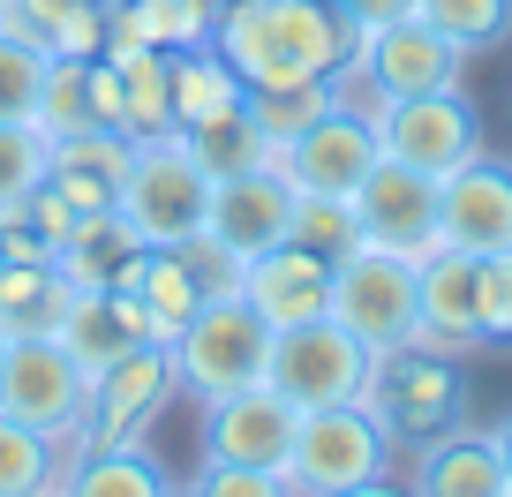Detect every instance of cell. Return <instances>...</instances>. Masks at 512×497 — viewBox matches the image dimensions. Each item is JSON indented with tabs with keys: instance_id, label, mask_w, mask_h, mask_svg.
<instances>
[{
	"instance_id": "6da1fadb",
	"label": "cell",
	"mask_w": 512,
	"mask_h": 497,
	"mask_svg": "<svg viewBox=\"0 0 512 497\" xmlns=\"http://www.w3.org/2000/svg\"><path fill=\"white\" fill-rule=\"evenodd\" d=\"M211 46L226 53L249 91H279V83H369V38L347 23L339 0H226L211 23Z\"/></svg>"
},
{
	"instance_id": "7a4b0ae2",
	"label": "cell",
	"mask_w": 512,
	"mask_h": 497,
	"mask_svg": "<svg viewBox=\"0 0 512 497\" xmlns=\"http://www.w3.org/2000/svg\"><path fill=\"white\" fill-rule=\"evenodd\" d=\"M204 204H211V174L196 166L189 136L166 129V136H136V159H128L121 181V219L136 226L144 249H181V241L204 234Z\"/></svg>"
},
{
	"instance_id": "3957f363",
	"label": "cell",
	"mask_w": 512,
	"mask_h": 497,
	"mask_svg": "<svg viewBox=\"0 0 512 497\" xmlns=\"http://www.w3.org/2000/svg\"><path fill=\"white\" fill-rule=\"evenodd\" d=\"M264 369H272V324L256 317L241 294H204L196 317L174 332V377L196 400L264 385Z\"/></svg>"
},
{
	"instance_id": "277c9868",
	"label": "cell",
	"mask_w": 512,
	"mask_h": 497,
	"mask_svg": "<svg viewBox=\"0 0 512 497\" xmlns=\"http://www.w3.org/2000/svg\"><path fill=\"white\" fill-rule=\"evenodd\" d=\"M415 294H422V264L392 257V249H347L332 264V294H324V317L347 324L354 339L377 354H400L415 347Z\"/></svg>"
},
{
	"instance_id": "5b68a950",
	"label": "cell",
	"mask_w": 512,
	"mask_h": 497,
	"mask_svg": "<svg viewBox=\"0 0 512 497\" xmlns=\"http://www.w3.org/2000/svg\"><path fill=\"white\" fill-rule=\"evenodd\" d=\"M384 475H392V430L362 400L354 407H309L302 415L294 452H287L294 497H339V490H362V482H384Z\"/></svg>"
},
{
	"instance_id": "8992f818",
	"label": "cell",
	"mask_w": 512,
	"mask_h": 497,
	"mask_svg": "<svg viewBox=\"0 0 512 497\" xmlns=\"http://www.w3.org/2000/svg\"><path fill=\"white\" fill-rule=\"evenodd\" d=\"M264 385L279 400L309 407H354L369 392V347L332 317H309V324H287L272 332V369H264Z\"/></svg>"
},
{
	"instance_id": "52a82bcc",
	"label": "cell",
	"mask_w": 512,
	"mask_h": 497,
	"mask_svg": "<svg viewBox=\"0 0 512 497\" xmlns=\"http://www.w3.org/2000/svg\"><path fill=\"white\" fill-rule=\"evenodd\" d=\"M181 392L174 377V347H128L121 362L91 369L83 385V422H76V445H144V430L166 415V400Z\"/></svg>"
},
{
	"instance_id": "ba28073f",
	"label": "cell",
	"mask_w": 512,
	"mask_h": 497,
	"mask_svg": "<svg viewBox=\"0 0 512 497\" xmlns=\"http://www.w3.org/2000/svg\"><path fill=\"white\" fill-rule=\"evenodd\" d=\"M362 407H369L392 437H445V430H460V422H467L460 362H445V354H430V347L377 354V362H369Z\"/></svg>"
},
{
	"instance_id": "9c48e42d",
	"label": "cell",
	"mask_w": 512,
	"mask_h": 497,
	"mask_svg": "<svg viewBox=\"0 0 512 497\" xmlns=\"http://www.w3.org/2000/svg\"><path fill=\"white\" fill-rule=\"evenodd\" d=\"M83 362L53 332H16L0 339V415L31 422L46 437H76L83 422Z\"/></svg>"
},
{
	"instance_id": "30bf717a",
	"label": "cell",
	"mask_w": 512,
	"mask_h": 497,
	"mask_svg": "<svg viewBox=\"0 0 512 497\" xmlns=\"http://www.w3.org/2000/svg\"><path fill=\"white\" fill-rule=\"evenodd\" d=\"M369 129H377L384 159L415 166V174L445 181L452 166H467L482 151V121L460 91H430V98H377L369 106Z\"/></svg>"
},
{
	"instance_id": "8fae6325",
	"label": "cell",
	"mask_w": 512,
	"mask_h": 497,
	"mask_svg": "<svg viewBox=\"0 0 512 497\" xmlns=\"http://www.w3.org/2000/svg\"><path fill=\"white\" fill-rule=\"evenodd\" d=\"M437 249H460V257L512 249V159L475 151L437 181Z\"/></svg>"
},
{
	"instance_id": "7c38bea8",
	"label": "cell",
	"mask_w": 512,
	"mask_h": 497,
	"mask_svg": "<svg viewBox=\"0 0 512 497\" xmlns=\"http://www.w3.org/2000/svg\"><path fill=\"white\" fill-rule=\"evenodd\" d=\"M294 430H302V407L279 400L272 385H241V392H219V400H204V460H226V467H272V475H287Z\"/></svg>"
},
{
	"instance_id": "4fadbf2b",
	"label": "cell",
	"mask_w": 512,
	"mask_h": 497,
	"mask_svg": "<svg viewBox=\"0 0 512 497\" xmlns=\"http://www.w3.org/2000/svg\"><path fill=\"white\" fill-rule=\"evenodd\" d=\"M354 219H362L369 249H392L407 264H430L437 257V181L415 174L400 159H377L369 181L354 189Z\"/></svg>"
},
{
	"instance_id": "5bb4252c",
	"label": "cell",
	"mask_w": 512,
	"mask_h": 497,
	"mask_svg": "<svg viewBox=\"0 0 512 497\" xmlns=\"http://www.w3.org/2000/svg\"><path fill=\"white\" fill-rule=\"evenodd\" d=\"M294 234V181L279 166H249L234 181H211V204H204V241L226 249L234 264L264 257Z\"/></svg>"
},
{
	"instance_id": "9a60e30c",
	"label": "cell",
	"mask_w": 512,
	"mask_h": 497,
	"mask_svg": "<svg viewBox=\"0 0 512 497\" xmlns=\"http://www.w3.org/2000/svg\"><path fill=\"white\" fill-rule=\"evenodd\" d=\"M377 159H384V151H377V129H369L362 113L339 98V106L324 113V121H309V129L294 136L272 166L294 181V196H354Z\"/></svg>"
},
{
	"instance_id": "2e32d148",
	"label": "cell",
	"mask_w": 512,
	"mask_h": 497,
	"mask_svg": "<svg viewBox=\"0 0 512 497\" xmlns=\"http://www.w3.org/2000/svg\"><path fill=\"white\" fill-rule=\"evenodd\" d=\"M362 68H369V91L377 98H430V91H460L467 53L445 31H430L422 16H400V23H377Z\"/></svg>"
},
{
	"instance_id": "e0dca14e",
	"label": "cell",
	"mask_w": 512,
	"mask_h": 497,
	"mask_svg": "<svg viewBox=\"0 0 512 497\" xmlns=\"http://www.w3.org/2000/svg\"><path fill=\"white\" fill-rule=\"evenodd\" d=\"M324 294H332V264H324L317 249H302V241H279V249L241 264V302L272 324V332L324 317Z\"/></svg>"
},
{
	"instance_id": "ac0fdd59",
	"label": "cell",
	"mask_w": 512,
	"mask_h": 497,
	"mask_svg": "<svg viewBox=\"0 0 512 497\" xmlns=\"http://www.w3.org/2000/svg\"><path fill=\"white\" fill-rule=\"evenodd\" d=\"M415 347L445 354V362H460V354L482 347V332H475V257H460V249H437V257L422 264Z\"/></svg>"
},
{
	"instance_id": "d6986e66",
	"label": "cell",
	"mask_w": 512,
	"mask_h": 497,
	"mask_svg": "<svg viewBox=\"0 0 512 497\" xmlns=\"http://www.w3.org/2000/svg\"><path fill=\"white\" fill-rule=\"evenodd\" d=\"M53 339H61V347L83 362V377H91V369H106V362H121L128 347H166V339L151 332L144 302H136V294H121V287H106V294H76Z\"/></svg>"
},
{
	"instance_id": "ffe728a7",
	"label": "cell",
	"mask_w": 512,
	"mask_h": 497,
	"mask_svg": "<svg viewBox=\"0 0 512 497\" xmlns=\"http://www.w3.org/2000/svg\"><path fill=\"white\" fill-rule=\"evenodd\" d=\"M128 159H136V136H121V129H76V136H53L46 181L76 211H113V204H121V181H128Z\"/></svg>"
},
{
	"instance_id": "44dd1931",
	"label": "cell",
	"mask_w": 512,
	"mask_h": 497,
	"mask_svg": "<svg viewBox=\"0 0 512 497\" xmlns=\"http://www.w3.org/2000/svg\"><path fill=\"white\" fill-rule=\"evenodd\" d=\"M136 257H144L136 226H128L121 211H91V219H83L76 234L53 249V272H61L76 294H106V287H128Z\"/></svg>"
},
{
	"instance_id": "7402d4cb",
	"label": "cell",
	"mask_w": 512,
	"mask_h": 497,
	"mask_svg": "<svg viewBox=\"0 0 512 497\" xmlns=\"http://www.w3.org/2000/svg\"><path fill=\"white\" fill-rule=\"evenodd\" d=\"M415 497H505V460H497V430H445L422 452Z\"/></svg>"
},
{
	"instance_id": "603a6c76",
	"label": "cell",
	"mask_w": 512,
	"mask_h": 497,
	"mask_svg": "<svg viewBox=\"0 0 512 497\" xmlns=\"http://www.w3.org/2000/svg\"><path fill=\"white\" fill-rule=\"evenodd\" d=\"M121 294H136V302H144L151 332H159L166 347H174V332L196 317V302H204V287H196V264H189V249H144Z\"/></svg>"
},
{
	"instance_id": "cb8c5ba5",
	"label": "cell",
	"mask_w": 512,
	"mask_h": 497,
	"mask_svg": "<svg viewBox=\"0 0 512 497\" xmlns=\"http://www.w3.org/2000/svg\"><path fill=\"white\" fill-rule=\"evenodd\" d=\"M68 302H76V287L53 272V257L8 264V272H0V339H16V332H61Z\"/></svg>"
},
{
	"instance_id": "d4e9b609",
	"label": "cell",
	"mask_w": 512,
	"mask_h": 497,
	"mask_svg": "<svg viewBox=\"0 0 512 497\" xmlns=\"http://www.w3.org/2000/svg\"><path fill=\"white\" fill-rule=\"evenodd\" d=\"M241 98H249V83L226 68L219 46H189L174 53V129H204V121H226V113H241Z\"/></svg>"
},
{
	"instance_id": "484cf974",
	"label": "cell",
	"mask_w": 512,
	"mask_h": 497,
	"mask_svg": "<svg viewBox=\"0 0 512 497\" xmlns=\"http://www.w3.org/2000/svg\"><path fill=\"white\" fill-rule=\"evenodd\" d=\"M68 497H181V490L144 445H98V452H76Z\"/></svg>"
},
{
	"instance_id": "4316f807",
	"label": "cell",
	"mask_w": 512,
	"mask_h": 497,
	"mask_svg": "<svg viewBox=\"0 0 512 497\" xmlns=\"http://www.w3.org/2000/svg\"><path fill=\"white\" fill-rule=\"evenodd\" d=\"M113 76H121V121H128V136H166V129H174V53L136 46V53L113 61Z\"/></svg>"
},
{
	"instance_id": "83f0119b",
	"label": "cell",
	"mask_w": 512,
	"mask_h": 497,
	"mask_svg": "<svg viewBox=\"0 0 512 497\" xmlns=\"http://www.w3.org/2000/svg\"><path fill=\"white\" fill-rule=\"evenodd\" d=\"M332 106H339V83H332V76H317V83H279V91H249V98H241L249 129L272 144V159L309 129V121H324Z\"/></svg>"
},
{
	"instance_id": "f1b7e54d",
	"label": "cell",
	"mask_w": 512,
	"mask_h": 497,
	"mask_svg": "<svg viewBox=\"0 0 512 497\" xmlns=\"http://www.w3.org/2000/svg\"><path fill=\"white\" fill-rule=\"evenodd\" d=\"M53 452H61V437L0 415V497H61L53 490Z\"/></svg>"
},
{
	"instance_id": "f546056e",
	"label": "cell",
	"mask_w": 512,
	"mask_h": 497,
	"mask_svg": "<svg viewBox=\"0 0 512 497\" xmlns=\"http://www.w3.org/2000/svg\"><path fill=\"white\" fill-rule=\"evenodd\" d=\"M53 166V144L38 121H16V113H0V219H16L31 204V189L46 181Z\"/></svg>"
},
{
	"instance_id": "4dcf8cb0",
	"label": "cell",
	"mask_w": 512,
	"mask_h": 497,
	"mask_svg": "<svg viewBox=\"0 0 512 497\" xmlns=\"http://www.w3.org/2000/svg\"><path fill=\"white\" fill-rule=\"evenodd\" d=\"M31 121L53 136H76V129H98V113H91V61H68V53H53L46 61V83H38V106Z\"/></svg>"
},
{
	"instance_id": "1f68e13d",
	"label": "cell",
	"mask_w": 512,
	"mask_h": 497,
	"mask_svg": "<svg viewBox=\"0 0 512 497\" xmlns=\"http://www.w3.org/2000/svg\"><path fill=\"white\" fill-rule=\"evenodd\" d=\"M415 16L445 31L460 53H490L512 38V0H415Z\"/></svg>"
},
{
	"instance_id": "d6a6232c",
	"label": "cell",
	"mask_w": 512,
	"mask_h": 497,
	"mask_svg": "<svg viewBox=\"0 0 512 497\" xmlns=\"http://www.w3.org/2000/svg\"><path fill=\"white\" fill-rule=\"evenodd\" d=\"M196 151V166H204L211 181H234L249 174V166H272V144L249 129V113H226V121H204V129H181Z\"/></svg>"
},
{
	"instance_id": "836d02e7",
	"label": "cell",
	"mask_w": 512,
	"mask_h": 497,
	"mask_svg": "<svg viewBox=\"0 0 512 497\" xmlns=\"http://www.w3.org/2000/svg\"><path fill=\"white\" fill-rule=\"evenodd\" d=\"M302 249H317L324 264H339L347 249H362V219H354V196H294V234Z\"/></svg>"
},
{
	"instance_id": "e575fe53",
	"label": "cell",
	"mask_w": 512,
	"mask_h": 497,
	"mask_svg": "<svg viewBox=\"0 0 512 497\" xmlns=\"http://www.w3.org/2000/svg\"><path fill=\"white\" fill-rule=\"evenodd\" d=\"M46 38H31L23 23H0V113H16V121H31L38 106V83H46Z\"/></svg>"
},
{
	"instance_id": "d590c367",
	"label": "cell",
	"mask_w": 512,
	"mask_h": 497,
	"mask_svg": "<svg viewBox=\"0 0 512 497\" xmlns=\"http://www.w3.org/2000/svg\"><path fill=\"white\" fill-rule=\"evenodd\" d=\"M128 23L144 31V46L159 53H189V46H211V8L204 0H121Z\"/></svg>"
},
{
	"instance_id": "8d00e7d4",
	"label": "cell",
	"mask_w": 512,
	"mask_h": 497,
	"mask_svg": "<svg viewBox=\"0 0 512 497\" xmlns=\"http://www.w3.org/2000/svg\"><path fill=\"white\" fill-rule=\"evenodd\" d=\"M475 332H482V347L512 339V249L475 257Z\"/></svg>"
},
{
	"instance_id": "74e56055",
	"label": "cell",
	"mask_w": 512,
	"mask_h": 497,
	"mask_svg": "<svg viewBox=\"0 0 512 497\" xmlns=\"http://www.w3.org/2000/svg\"><path fill=\"white\" fill-rule=\"evenodd\" d=\"M189 497H294L287 475H272V467H226V460H204V475H196Z\"/></svg>"
},
{
	"instance_id": "f35d334b",
	"label": "cell",
	"mask_w": 512,
	"mask_h": 497,
	"mask_svg": "<svg viewBox=\"0 0 512 497\" xmlns=\"http://www.w3.org/2000/svg\"><path fill=\"white\" fill-rule=\"evenodd\" d=\"M347 8V23L362 38H377V23H400V16H415V0H339Z\"/></svg>"
},
{
	"instance_id": "ab89813d",
	"label": "cell",
	"mask_w": 512,
	"mask_h": 497,
	"mask_svg": "<svg viewBox=\"0 0 512 497\" xmlns=\"http://www.w3.org/2000/svg\"><path fill=\"white\" fill-rule=\"evenodd\" d=\"M497 460H505V490H512V422H497Z\"/></svg>"
},
{
	"instance_id": "60d3db41",
	"label": "cell",
	"mask_w": 512,
	"mask_h": 497,
	"mask_svg": "<svg viewBox=\"0 0 512 497\" xmlns=\"http://www.w3.org/2000/svg\"><path fill=\"white\" fill-rule=\"evenodd\" d=\"M339 497H415V490H392V482H362V490H339Z\"/></svg>"
},
{
	"instance_id": "b9f144b4",
	"label": "cell",
	"mask_w": 512,
	"mask_h": 497,
	"mask_svg": "<svg viewBox=\"0 0 512 497\" xmlns=\"http://www.w3.org/2000/svg\"><path fill=\"white\" fill-rule=\"evenodd\" d=\"M8 264H16V257H8V219H0V272H8Z\"/></svg>"
},
{
	"instance_id": "7bdbcfd3",
	"label": "cell",
	"mask_w": 512,
	"mask_h": 497,
	"mask_svg": "<svg viewBox=\"0 0 512 497\" xmlns=\"http://www.w3.org/2000/svg\"><path fill=\"white\" fill-rule=\"evenodd\" d=\"M204 8H211V23H219V8H226V0H204Z\"/></svg>"
},
{
	"instance_id": "ee69618b",
	"label": "cell",
	"mask_w": 512,
	"mask_h": 497,
	"mask_svg": "<svg viewBox=\"0 0 512 497\" xmlns=\"http://www.w3.org/2000/svg\"><path fill=\"white\" fill-rule=\"evenodd\" d=\"M0 23H8V0H0Z\"/></svg>"
},
{
	"instance_id": "f6af8a7d",
	"label": "cell",
	"mask_w": 512,
	"mask_h": 497,
	"mask_svg": "<svg viewBox=\"0 0 512 497\" xmlns=\"http://www.w3.org/2000/svg\"><path fill=\"white\" fill-rule=\"evenodd\" d=\"M505 497H512V490H505Z\"/></svg>"
}]
</instances>
